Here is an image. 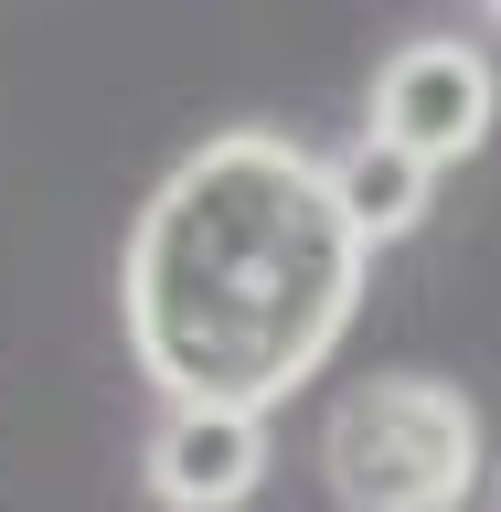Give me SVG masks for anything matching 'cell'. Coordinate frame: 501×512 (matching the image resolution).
<instances>
[{
	"instance_id": "cell-1",
	"label": "cell",
	"mask_w": 501,
	"mask_h": 512,
	"mask_svg": "<svg viewBox=\"0 0 501 512\" xmlns=\"http://www.w3.org/2000/svg\"><path fill=\"white\" fill-rule=\"evenodd\" d=\"M374 246L352 235L331 160L278 128H214L203 150L160 171L118 256V331L160 406H246L331 363L363 310Z\"/></svg>"
},
{
	"instance_id": "cell-2",
	"label": "cell",
	"mask_w": 501,
	"mask_h": 512,
	"mask_svg": "<svg viewBox=\"0 0 501 512\" xmlns=\"http://www.w3.org/2000/svg\"><path fill=\"white\" fill-rule=\"evenodd\" d=\"M320 480L342 512H470L480 406L448 374H363L320 427Z\"/></svg>"
},
{
	"instance_id": "cell-3",
	"label": "cell",
	"mask_w": 501,
	"mask_h": 512,
	"mask_svg": "<svg viewBox=\"0 0 501 512\" xmlns=\"http://www.w3.org/2000/svg\"><path fill=\"white\" fill-rule=\"evenodd\" d=\"M491 118H501L491 54L459 43V32H416V43H395V54L374 64V107H363V128L395 139L406 160H427V171L470 160L480 139H491Z\"/></svg>"
},
{
	"instance_id": "cell-4",
	"label": "cell",
	"mask_w": 501,
	"mask_h": 512,
	"mask_svg": "<svg viewBox=\"0 0 501 512\" xmlns=\"http://www.w3.org/2000/svg\"><path fill=\"white\" fill-rule=\"evenodd\" d=\"M256 480H267V416H246V406H160V427H150L160 512H246Z\"/></svg>"
},
{
	"instance_id": "cell-5",
	"label": "cell",
	"mask_w": 501,
	"mask_h": 512,
	"mask_svg": "<svg viewBox=\"0 0 501 512\" xmlns=\"http://www.w3.org/2000/svg\"><path fill=\"white\" fill-rule=\"evenodd\" d=\"M331 192H342V214H352V235H363V246H395V235H416V224H427L438 171L363 128V139H342V150H331Z\"/></svg>"
},
{
	"instance_id": "cell-6",
	"label": "cell",
	"mask_w": 501,
	"mask_h": 512,
	"mask_svg": "<svg viewBox=\"0 0 501 512\" xmlns=\"http://www.w3.org/2000/svg\"><path fill=\"white\" fill-rule=\"evenodd\" d=\"M491 512H501V470H491Z\"/></svg>"
},
{
	"instance_id": "cell-7",
	"label": "cell",
	"mask_w": 501,
	"mask_h": 512,
	"mask_svg": "<svg viewBox=\"0 0 501 512\" xmlns=\"http://www.w3.org/2000/svg\"><path fill=\"white\" fill-rule=\"evenodd\" d=\"M491 22H501V11H491Z\"/></svg>"
}]
</instances>
